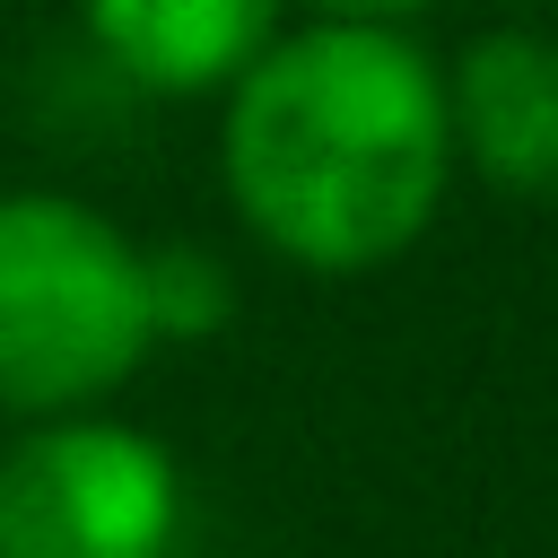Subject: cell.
<instances>
[{
    "instance_id": "1",
    "label": "cell",
    "mask_w": 558,
    "mask_h": 558,
    "mask_svg": "<svg viewBox=\"0 0 558 558\" xmlns=\"http://www.w3.org/2000/svg\"><path fill=\"white\" fill-rule=\"evenodd\" d=\"M445 87L392 26L288 35L227 105V183L244 218L314 270L401 253L445 192Z\"/></svg>"
},
{
    "instance_id": "2",
    "label": "cell",
    "mask_w": 558,
    "mask_h": 558,
    "mask_svg": "<svg viewBox=\"0 0 558 558\" xmlns=\"http://www.w3.org/2000/svg\"><path fill=\"white\" fill-rule=\"evenodd\" d=\"M148 270L122 227L61 192L0 201V401L70 410L113 392L148 349Z\"/></svg>"
},
{
    "instance_id": "3",
    "label": "cell",
    "mask_w": 558,
    "mask_h": 558,
    "mask_svg": "<svg viewBox=\"0 0 558 558\" xmlns=\"http://www.w3.org/2000/svg\"><path fill=\"white\" fill-rule=\"evenodd\" d=\"M174 523V462L131 427L70 418L0 462V558H166Z\"/></svg>"
},
{
    "instance_id": "4",
    "label": "cell",
    "mask_w": 558,
    "mask_h": 558,
    "mask_svg": "<svg viewBox=\"0 0 558 558\" xmlns=\"http://www.w3.org/2000/svg\"><path fill=\"white\" fill-rule=\"evenodd\" d=\"M445 122L480 157V174L514 192H558V44L480 35L445 87Z\"/></svg>"
},
{
    "instance_id": "5",
    "label": "cell",
    "mask_w": 558,
    "mask_h": 558,
    "mask_svg": "<svg viewBox=\"0 0 558 558\" xmlns=\"http://www.w3.org/2000/svg\"><path fill=\"white\" fill-rule=\"evenodd\" d=\"M87 26L148 87H218L227 70H253L270 0H87Z\"/></svg>"
},
{
    "instance_id": "6",
    "label": "cell",
    "mask_w": 558,
    "mask_h": 558,
    "mask_svg": "<svg viewBox=\"0 0 558 558\" xmlns=\"http://www.w3.org/2000/svg\"><path fill=\"white\" fill-rule=\"evenodd\" d=\"M140 270H148V331L192 340V331H218L227 323V270L209 253L166 244V253H140Z\"/></svg>"
},
{
    "instance_id": "7",
    "label": "cell",
    "mask_w": 558,
    "mask_h": 558,
    "mask_svg": "<svg viewBox=\"0 0 558 558\" xmlns=\"http://www.w3.org/2000/svg\"><path fill=\"white\" fill-rule=\"evenodd\" d=\"M314 9H323L331 26H384V17H392V9H410V0H314Z\"/></svg>"
}]
</instances>
